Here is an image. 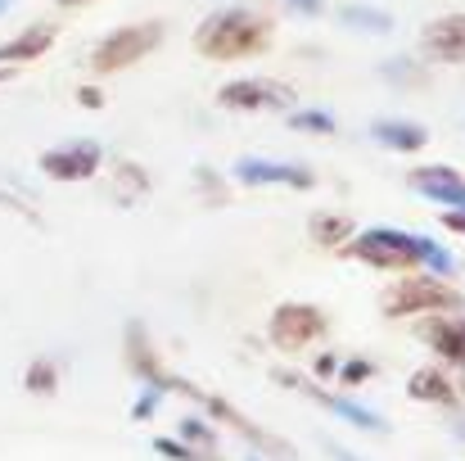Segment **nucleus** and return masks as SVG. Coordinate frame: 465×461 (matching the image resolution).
Wrapping results in <instances>:
<instances>
[{
  "instance_id": "1",
  "label": "nucleus",
  "mask_w": 465,
  "mask_h": 461,
  "mask_svg": "<svg viewBox=\"0 0 465 461\" xmlns=\"http://www.w3.org/2000/svg\"><path fill=\"white\" fill-rule=\"evenodd\" d=\"M272 45V18L249 5H222L194 27V50L213 64H240Z\"/></svg>"
},
{
  "instance_id": "2",
  "label": "nucleus",
  "mask_w": 465,
  "mask_h": 461,
  "mask_svg": "<svg viewBox=\"0 0 465 461\" xmlns=\"http://www.w3.org/2000/svg\"><path fill=\"white\" fill-rule=\"evenodd\" d=\"M158 394H181V398H190L194 407H203L208 412V421H217V426H226V430H235L253 453H262V457L272 461H294V448L285 444V439H276V435H267L258 421H249L235 403H226L222 394H208V389H199V385H190V380H181V376H172V371H163V380H158Z\"/></svg>"
},
{
  "instance_id": "3",
  "label": "nucleus",
  "mask_w": 465,
  "mask_h": 461,
  "mask_svg": "<svg viewBox=\"0 0 465 461\" xmlns=\"http://www.w3.org/2000/svg\"><path fill=\"white\" fill-rule=\"evenodd\" d=\"M384 316H430V312H465V290H457L448 276H434V272H407L398 286L384 290L380 299Z\"/></svg>"
},
{
  "instance_id": "4",
  "label": "nucleus",
  "mask_w": 465,
  "mask_h": 461,
  "mask_svg": "<svg viewBox=\"0 0 465 461\" xmlns=\"http://www.w3.org/2000/svg\"><path fill=\"white\" fill-rule=\"evenodd\" d=\"M339 258H357V263H366L375 272H402V276L425 267L420 263V236H407L398 226H371V231L352 236L339 249Z\"/></svg>"
},
{
  "instance_id": "5",
  "label": "nucleus",
  "mask_w": 465,
  "mask_h": 461,
  "mask_svg": "<svg viewBox=\"0 0 465 461\" xmlns=\"http://www.w3.org/2000/svg\"><path fill=\"white\" fill-rule=\"evenodd\" d=\"M158 41H163V23H158V18L123 23V27H114L109 36H100V45L91 50V73H95V77L123 73V68L141 64L145 55H154Z\"/></svg>"
},
{
  "instance_id": "6",
  "label": "nucleus",
  "mask_w": 465,
  "mask_h": 461,
  "mask_svg": "<svg viewBox=\"0 0 465 461\" xmlns=\"http://www.w3.org/2000/svg\"><path fill=\"white\" fill-rule=\"evenodd\" d=\"M294 86L276 82V77H235L217 91V105L231 114H281L294 109Z\"/></svg>"
},
{
  "instance_id": "7",
  "label": "nucleus",
  "mask_w": 465,
  "mask_h": 461,
  "mask_svg": "<svg viewBox=\"0 0 465 461\" xmlns=\"http://www.w3.org/2000/svg\"><path fill=\"white\" fill-rule=\"evenodd\" d=\"M325 330H330L325 312L312 304H281L272 312V321H267V339L281 353H303L316 339H325Z\"/></svg>"
},
{
  "instance_id": "8",
  "label": "nucleus",
  "mask_w": 465,
  "mask_h": 461,
  "mask_svg": "<svg viewBox=\"0 0 465 461\" xmlns=\"http://www.w3.org/2000/svg\"><path fill=\"white\" fill-rule=\"evenodd\" d=\"M276 380H281V385H290V389H299V394H308L316 407L334 412L339 421H348V426H357V430H366V435H384V430H389V421H384L380 412H371V407H361V403H352V398H339V394H330V389L312 385V380L294 376V371H276Z\"/></svg>"
},
{
  "instance_id": "9",
  "label": "nucleus",
  "mask_w": 465,
  "mask_h": 461,
  "mask_svg": "<svg viewBox=\"0 0 465 461\" xmlns=\"http://www.w3.org/2000/svg\"><path fill=\"white\" fill-rule=\"evenodd\" d=\"M416 335L430 353H439L452 371L465 376V312H430L420 316Z\"/></svg>"
},
{
  "instance_id": "10",
  "label": "nucleus",
  "mask_w": 465,
  "mask_h": 461,
  "mask_svg": "<svg viewBox=\"0 0 465 461\" xmlns=\"http://www.w3.org/2000/svg\"><path fill=\"white\" fill-rule=\"evenodd\" d=\"M104 163L100 141H68V145H54V150L41 154V172L50 181H91Z\"/></svg>"
},
{
  "instance_id": "11",
  "label": "nucleus",
  "mask_w": 465,
  "mask_h": 461,
  "mask_svg": "<svg viewBox=\"0 0 465 461\" xmlns=\"http://www.w3.org/2000/svg\"><path fill=\"white\" fill-rule=\"evenodd\" d=\"M240 185H285V190H312L316 176L303 163H276V158H240L231 167Z\"/></svg>"
},
{
  "instance_id": "12",
  "label": "nucleus",
  "mask_w": 465,
  "mask_h": 461,
  "mask_svg": "<svg viewBox=\"0 0 465 461\" xmlns=\"http://www.w3.org/2000/svg\"><path fill=\"white\" fill-rule=\"evenodd\" d=\"M420 55L430 64H465V14H439L420 27Z\"/></svg>"
},
{
  "instance_id": "13",
  "label": "nucleus",
  "mask_w": 465,
  "mask_h": 461,
  "mask_svg": "<svg viewBox=\"0 0 465 461\" xmlns=\"http://www.w3.org/2000/svg\"><path fill=\"white\" fill-rule=\"evenodd\" d=\"M407 185L430 199V204H443V208H465V172L448 167V163H425L407 176Z\"/></svg>"
},
{
  "instance_id": "14",
  "label": "nucleus",
  "mask_w": 465,
  "mask_h": 461,
  "mask_svg": "<svg viewBox=\"0 0 465 461\" xmlns=\"http://www.w3.org/2000/svg\"><path fill=\"white\" fill-rule=\"evenodd\" d=\"M407 398L411 403L443 407V412H461V389H457V380L443 366H416L407 376Z\"/></svg>"
},
{
  "instance_id": "15",
  "label": "nucleus",
  "mask_w": 465,
  "mask_h": 461,
  "mask_svg": "<svg viewBox=\"0 0 465 461\" xmlns=\"http://www.w3.org/2000/svg\"><path fill=\"white\" fill-rule=\"evenodd\" d=\"M371 141L393 154H420L430 145V132L420 123H407V118H375L371 123Z\"/></svg>"
},
{
  "instance_id": "16",
  "label": "nucleus",
  "mask_w": 465,
  "mask_h": 461,
  "mask_svg": "<svg viewBox=\"0 0 465 461\" xmlns=\"http://www.w3.org/2000/svg\"><path fill=\"white\" fill-rule=\"evenodd\" d=\"M50 45H54V27H50V23H32V27H23L18 36H9V41L0 45V64H27V59H41Z\"/></svg>"
},
{
  "instance_id": "17",
  "label": "nucleus",
  "mask_w": 465,
  "mask_h": 461,
  "mask_svg": "<svg viewBox=\"0 0 465 461\" xmlns=\"http://www.w3.org/2000/svg\"><path fill=\"white\" fill-rule=\"evenodd\" d=\"M308 231H312L316 245H325V249H334V254L357 236V231H352V217H339V213H321V217H312Z\"/></svg>"
},
{
  "instance_id": "18",
  "label": "nucleus",
  "mask_w": 465,
  "mask_h": 461,
  "mask_svg": "<svg viewBox=\"0 0 465 461\" xmlns=\"http://www.w3.org/2000/svg\"><path fill=\"white\" fill-rule=\"evenodd\" d=\"M23 389L36 394V398H50V394L59 389V362H54V357H36V362L27 366V376H23Z\"/></svg>"
},
{
  "instance_id": "19",
  "label": "nucleus",
  "mask_w": 465,
  "mask_h": 461,
  "mask_svg": "<svg viewBox=\"0 0 465 461\" xmlns=\"http://www.w3.org/2000/svg\"><path fill=\"white\" fill-rule=\"evenodd\" d=\"M181 435V444H190V448H199V453H217V426L213 421H199V416H181V426H176Z\"/></svg>"
},
{
  "instance_id": "20",
  "label": "nucleus",
  "mask_w": 465,
  "mask_h": 461,
  "mask_svg": "<svg viewBox=\"0 0 465 461\" xmlns=\"http://www.w3.org/2000/svg\"><path fill=\"white\" fill-rule=\"evenodd\" d=\"M339 18L352 27H366V32H393V18L371 9V5H339Z\"/></svg>"
},
{
  "instance_id": "21",
  "label": "nucleus",
  "mask_w": 465,
  "mask_h": 461,
  "mask_svg": "<svg viewBox=\"0 0 465 461\" xmlns=\"http://www.w3.org/2000/svg\"><path fill=\"white\" fill-rule=\"evenodd\" d=\"M290 127L294 132H316V136H334L339 123L325 109H290Z\"/></svg>"
},
{
  "instance_id": "22",
  "label": "nucleus",
  "mask_w": 465,
  "mask_h": 461,
  "mask_svg": "<svg viewBox=\"0 0 465 461\" xmlns=\"http://www.w3.org/2000/svg\"><path fill=\"white\" fill-rule=\"evenodd\" d=\"M420 263H425V272H434V276H452V272H457V258H452L439 240H430V236H420Z\"/></svg>"
},
{
  "instance_id": "23",
  "label": "nucleus",
  "mask_w": 465,
  "mask_h": 461,
  "mask_svg": "<svg viewBox=\"0 0 465 461\" xmlns=\"http://www.w3.org/2000/svg\"><path fill=\"white\" fill-rule=\"evenodd\" d=\"M154 453L167 461H222L217 453H199V448H190V444H181V439H167V435L154 439Z\"/></svg>"
},
{
  "instance_id": "24",
  "label": "nucleus",
  "mask_w": 465,
  "mask_h": 461,
  "mask_svg": "<svg viewBox=\"0 0 465 461\" xmlns=\"http://www.w3.org/2000/svg\"><path fill=\"white\" fill-rule=\"evenodd\" d=\"M339 385H348V389H357V385H366L371 376H375V362L371 357H352V362H339Z\"/></svg>"
},
{
  "instance_id": "25",
  "label": "nucleus",
  "mask_w": 465,
  "mask_h": 461,
  "mask_svg": "<svg viewBox=\"0 0 465 461\" xmlns=\"http://www.w3.org/2000/svg\"><path fill=\"white\" fill-rule=\"evenodd\" d=\"M158 403H163V394L145 385V394H141V398L132 403V421H150V416H154V412H158Z\"/></svg>"
},
{
  "instance_id": "26",
  "label": "nucleus",
  "mask_w": 465,
  "mask_h": 461,
  "mask_svg": "<svg viewBox=\"0 0 465 461\" xmlns=\"http://www.w3.org/2000/svg\"><path fill=\"white\" fill-rule=\"evenodd\" d=\"M443 231H452L457 240H465V208H443Z\"/></svg>"
},
{
  "instance_id": "27",
  "label": "nucleus",
  "mask_w": 465,
  "mask_h": 461,
  "mask_svg": "<svg viewBox=\"0 0 465 461\" xmlns=\"http://www.w3.org/2000/svg\"><path fill=\"white\" fill-rule=\"evenodd\" d=\"M77 100H82L86 109H104V91H100V86H82V91H77Z\"/></svg>"
},
{
  "instance_id": "28",
  "label": "nucleus",
  "mask_w": 465,
  "mask_h": 461,
  "mask_svg": "<svg viewBox=\"0 0 465 461\" xmlns=\"http://www.w3.org/2000/svg\"><path fill=\"white\" fill-rule=\"evenodd\" d=\"M312 371H316V376H334V371H339V357H334V353H316Z\"/></svg>"
},
{
  "instance_id": "29",
  "label": "nucleus",
  "mask_w": 465,
  "mask_h": 461,
  "mask_svg": "<svg viewBox=\"0 0 465 461\" xmlns=\"http://www.w3.org/2000/svg\"><path fill=\"white\" fill-rule=\"evenodd\" d=\"M290 9H294V14H308V18H316V14L325 9V0H290Z\"/></svg>"
},
{
  "instance_id": "30",
  "label": "nucleus",
  "mask_w": 465,
  "mask_h": 461,
  "mask_svg": "<svg viewBox=\"0 0 465 461\" xmlns=\"http://www.w3.org/2000/svg\"><path fill=\"white\" fill-rule=\"evenodd\" d=\"M0 208H14V213H23V217H32V208L18 199V195H9V190H0Z\"/></svg>"
},
{
  "instance_id": "31",
  "label": "nucleus",
  "mask_w": 465,
  "mask_h": 461,
  "mask_svg": "<svg viewBox=\"0 0 465 461\" xmlns=\"http://www.w3.org/2000/svg\"><path fill=\"white\" fill-rule=\"evenodd\" d=\"M330 457H334V461H361V457H352L348 448H339V444H330Z\"/></svg>"
},
{
  "instance_id": "32",
  "label": "nucleus",
  "mask_w": 465,
  "mask_h": 461,
  "mask_svg": "<svg viewBox=\"0 0 465 461\" xmlns=\"http://www.w3.org/2000/svg\"><path fill=\"white\" fill-rule=\"evenodd\" d=\"M452 416H457V421H452V426H457V435L465 439V416H461V412H452Z\"/></svg>"
},
{
  "instance_id": "33",
  "label": "nucleus",
  "mask_w": 465,
  "mask_h": 461,
  "mask_svg": "<svg viewBox=\"0 0 465 461\" xmlns=\"http://www.w3.org/2000/svg\"><path fill=\"white\" fill-rule=\"evenodd\" d=\"M54 5H68V9H77V5H91V0H54Z\"/></svg>"
},
{
  "instance_id": "34",
  "label": "nucleus",
  "mask_w": 465,
  "mask_h": 461,
  "mask_svg": "<svg viewBox=\"0 0 465 461\" xmlns=\"http://www.w3.org/2000/svg\"><path fill=\"white\" fill-rule=\"evenodd\" d=\"M9 5H14V0H0V14H5V9H9Z\"/></svg>"
},
{
  "instance_id": "35",
  "label": "nucleus",
  "mask_w": 465,
  "mask_h": 461,
  "mask_svg": "<svg viewBox=\"0 0 465 461\" xmlns=\"http://www.w3.org/2000/svg\"><path fill=\"white\" fill-rule=\"evenodd\" d=\"M457 389H461V398H465V376H461V380H457Z\"/></svg>"
},
{
  "instance_id": "36",
  "label": "nucleus",
  "mask_w": 465,
  "mask_h": 461,
  "mask_svg": "<svg viewBox=\"0 0 465 461\" xmlns=\"http://www.w3.org/2000/svg\"><path fill=\"white\" fill-rule=\"evenodd\" d=\"M249 461H262V457H249Z\"/></svg>"
}]
</instances>
